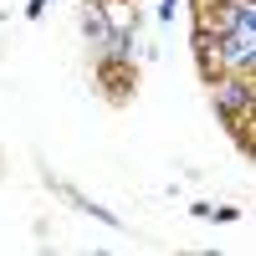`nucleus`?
I'll return each mask as SVG.
<instances>
[{
	"mask_svg": "<svg viewBox=\"0 0 256 256\" xmlns=\"http://www.w3.org/2000/svg\"><path fill=\"white\" fill-rule=\"evenodd\" d=\"M134 88H138V77H134V67H128L123 56H102V62H98V92L108 98L113 108L134 102Z\"/></svg>",
	"mask_w": 256,
	"mask_h": 256,
	"instance_id": "nucleus-1",
	"label": "nucleus"
},
{
	"mask_svg": "<svg viewBox=\"0 0 256 256\" xmlns=\"http://www.w3.org/2000/svg\"><path fill=\"white\" fill-rule=\"evenodd\" d=\"M190 10H195V36L226 41L236 31V0H190Z\"/></svg>",
	"mask_w": 256,
	"mask_h": 256,
	"instance_id": "nucleus-2",
	"label": "nucleus"
},
{
	"mask_svg": "<svg viewBox=\"0 0 256 256\" xmlns=\"http://www.w3.org/2000/svg\"><path fill=\"white\" fill-rule=\"evenodd\" d=\"M226 41H216V36H195V67H200V82L205 88H220V82L230 77V62H226Z\"/></svg>",
	"mask_w": 256,
	"mask_h": 256,
	"instance_id": "nucleus-3",
	"label": "nucleus"
},
{
	"mask_svg": "<svg viewBox=\"0 0 256 256\" xmlns=\"http://www.w3.org/2000/svg\"><path fill=\"white\" fill-rule=\"evenodd\" d=\"M226 128H230V138H236L241 159H251V154H256V123H251V98H241L236 108H226Z\"/></svg>",
	"mask_w": 256,
	"mask_h": 256,
	"instance_id": "nucleus-4",
	"label": "nucleus"
}]
</instances>
